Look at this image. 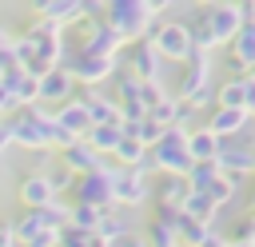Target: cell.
<instances>
[{
  "instance_id": "52a82bcc",
  "label": "cell",
  "mask_w": 255,
  "mask_h": 247,
  "mask_svg": "<svg viewBox=\"0 0 255 247\" xmlns=\"http://www.w3.org/2000/svg\"><path fill=\"white\" fill-rule=\"evenodd\" d=\"M72 199H76V203H92V207H116L108 163H104V167H92V171H80L76 183H72Z\"/></svg>"
},
{
  "instance_id": "e0dca14e",
  "label": "cell",
  "mask_w": 255,
  "mask_h": 247,
  "mask_svg": "<svg viewBox=\"0 0 255 247\" xmlns=\"http://www.w3.org/2000/svg\"><path fill=\"white\" fill-rule=\"evenodd\" d=\"M60 159L80 175V171H92V167H104V155L88 143V139H68L64 147H60Z\"/></svg>"
},
{
  "instance_id": "484cf974",
  "label": "cell",
  "mask_w": 255,
  "mask_h": 247,
  "mask_svg": "<svg viewBox=\"0 0 255 247\" xmlns=\"http://www.w3.org/2000/svg\"><path fill=\"white\" fill-rule=\"evenodd\" d=\"M183 211H187L191 219H203V223H215V215H219V207L211 203V195H207V191H187Z\"/></svg>"
},
{
  "instance_id": "ab89813d",
  "label": "cell",
  "mask_w": 255,
  "mask_h": 247,
  "mask_svg": "<svg viewBox=\"0 0 255 247\" xmlns=\"http://www.w3.org/2000/svg\"><path fill=\"white\" fill-rule=\"evenodd\" d=\"M167 4H175V0H147V8H151V12H159V8H167Z\"/></svg>"
},
{
  "instance_id": "5b68a950",
  "label": "cell",
  "mask_w": 255,
  "mask_h": 247,
  "mask_svg": "<svg viewBox=\"0 0 255 247\" xmlns=\"http://www.w3.org/2000/svg\"><path fill=\"white\" fill-rule=\"evenodd\" d=\"M60 64L72 72V80L76 84H84V88H96V84H104L112 72H116V56H96V52H84V48H68L64 56H60Z\"/></svg>"
},
{
  "instance_id": "d6986e66",
  "label": "cell",
  "mask_w": 255,
  "mask_h": 247,
  "mask_svg": "<svg viewBox=\"0 0 255 247\" xmlns=\"http://www.w3.org/2000/svg\"><path fill=\"white\" fill-rule=\"evenodd\" d=\"M80 100H84L92 124H124V108H120V100H108V96H100L96 88H88Z\"/></svg>"
},
{
  "instance_id": "f546056e",
  "label": "cell",
  "mask_w": 255,
  "mask_h": 247,
  "mask_svg": "<svg viewBox=\"0 0 255 247\" xmlns=\"http://www.w3.org/2000/svg\"><path fill=\"white\" fill-rule=\"evenodd\" d=\"M100 211H104V207H92V203H76V199H72V207H68V223L80 227V231H96Z\"/></svg>"
},
{
  "instance_id": "603a6c76",
  "label": "cell",
  "mask_w": 255,
  "mask_h": 247,
  "mask_svg": "<svg viewBox=\"0 0 255 247\" xmlns=\"http://www.w3.org/2000/svg\"><path fill=\"white\" fill-rule=\"evenodd\" d=\"M175 231H179V243H183V247H203V243L211 239V223H203V219H191L187 211H179V223H175Z\"/></svg>"
},
{
  "instance_id": "b9f144b4",
  "label": "cell",
  "mask_w": 255,
  "mask_h": 247,
  "mask_svg": "<svg viewBox=\"0 0 255 247\" xmlns=\"http://www.w3.org/2000/svg\"><path fill=\"white\" fill-rule=\"evenodd\" d=\"M227 247H251V243H231V239H227Z\"/></svg>"
},
{
  "instance_id": "8d00e7d4",
  "label": "cell",
  "mask_w": 255,
  "mask_h": 247,
  "mask_svg": "<svg viewBox=\"0 0 255 247\" xmlns=\"http://www.w3.org/2000/svg\"><path fill=\"white\" fill-rule=\"evenodd\" d=\"M12 108H16V104H12V96L0 88V116H4V112H12Z\"/></svg>"
},
{
  "instance_id": "7bdbcfd3",
  "label": "cell",
  "mask_w": 255,
  "mask_h": 247,
  "mask_svg": "<svg viewBox=\"0 0 255 247\" xmlns=\"http://www.w3.org/2000/svg\"><path fill=\"white\" fill-rule=\"evenodd\" d=\"M195 4H203V8H207V4H219V0H195Z\"/></svg>"
},
{
  "instance_id": "f35d334b",
  "label": "cell",
  "mask_w": 255,
  "mask_h": 247,
  "mask_svg": "<svg viewBox=\"0 0 255 247\" xmlns=\"http://www.w3.org/2000/svg\"><path fill=\"white\" fill-rule=\"evenodd\" d=\"M88 247H112V239H104V235H96V231H92V239H88Z\"/></svg>"
},
{
  "instance_id": "836d02e7",
  "label": "cell",
  "mask_w": 255,
  "mask_h": 247,
  "mask_svg": "<svg viewBox=\"0 0 255 247\" xmlns=\"http://www.w3.org/2000/svg\"><path fill=\"white\" fill-rule=\"evenodd\" d=\"M88 239H92V231H80L72 223L60 227V247H88Z\"/></svg>"
},
{
  "instance_id": "60d3db41",
  "label": "cell",
  "mask_w": 255,
  "mask_h": 247,
  "mask_svg": "<svg viewBox=\"0 0 255 247\" xmlns=\"http://www.w3.org/2000/svg\"><path fill=\"white\" fill-rule=\"evenodd\" d=\"M239 8H243V16H255V0H239Z\"/></svg>"
},
{
  "instance_id": "44dd1931",
  "label": "cell",
  "mask_w": 255,
  "mask_h": 247,
  "mask_svg": "<svg viewBox=\"0 0 255 247\" xmlns=\"http://www.w3.org/2000/svg\"><path fill=\"white\" fill-rule=\"evenodd\" d=\"M187 151H191V163L195 159H215L219 151V135L203 124V127H187Z\"/></svg>"
},
{
  "instance_id": "d6a6232c",
  "label": "cell",
  "mask_w": 255,
  "mask_h": 247,
  "mask_svg": "<svg viewBox=\"0 0 255 247\" xmlns=\"http://www.w3.org/2000/svg\"><path fill=\"white\" fill-rule=\"evenodd\" d=\"M227 239H231V243H251V247H255V219H251V215H243V219L227 231Z\"/></svg>"
},
{
  "instance_id": "4dcf8cb0",
  "label": "cell",
  "mask_w": 255,
  "mask_h": 247,
  "mask_svg": "<svg viewBox=\"0 0 255 247\" xmlns=\"http://www.w3.org/2000/svg\"><path fill=\"white\" fill-rule=\"evenodd\" d=\"M48 16H52V20H60V24H76V20L84 16V4H80V0H52Z\"/></svg>"
},
{
  "instance_id": "f1b7e54d",
  "label": "cell",
  "mask_w": 255,
  "mask_h": 247,
  "mask_svg": "<svg viewBox=\"0 0 255 247\" xmlns=\"http://www.w3.org/2000/svg\"><path fill=\"white\" fill-rule=\"evenodd\" d=\"M215 175H219V163H215V159H195V163L187 167V183H191V191H207Z\"/></svg>"
},
{
  "instance_id": "83f0119b",
  "label": "cell",
  "mask_w": 255,
  "mask_h": 247,
  "mask_svg": "<svg viewBox=\"0 0 255 247\" xmlns=\"http://www.w3.org/2000/svg\"><path fill=\"white\" fill-rule=\"evenodd\" d=\"M124 131H128V135H135L139 143H147V147H151V143L159 139L163 124H155L151 116H139V120H124Z\"/></svg>"
},
{
  "instance_id": "5bb4252c",
  "label": "cell",
  "mask_w": 255,
  "mask_h": 247,
  "mask_svg": "<svg viewBox=\"0 0 255 247\" xmlns=\"http://www.w3.org/2000/svg\"><path fill=\"white\" fill-rule=\"evenodd\" d=\"M16 199H20L24 207H44V203L56 199V187H52V179H48L44 171H32V175H24V179L16 183Z\"/></svg>"
},
{
  "instance_id": "4316f807",
  "label": "cell",
  "mask_w": 255,
  "mask_h": 247,
  "mask_svg": "<svg viewBox=\"0 0 255 247\" xmlns=\"http://www.w3.org/2000/svg\"><path fill=\"white\" fill-rule=\"evenodd\" d=\"M128 231V215H124V207H104L100 211V223H96V235H104V239H120Z\"/></svg>"
},
{
  "instance_id": "ac0fdd59",
  "label": "cell",
  "mask_w": 255,
  "mask_h": 247,
  "mask_svg": "<svg viewBox=\"0 0 255 247\" xmlns=\"http://www.w3.org/2000/svg\"><path fill=\"white\" fill-rule=\"evenodd\" d=\"M231 64L239 72H251V64H255V16H247L243 28L231 36Z\"/></svg>"
},
{
  "instance_id": "7402d4cb",
  "label": "cell",
  "mask_w": 255,
  "mask_h": 247,
  "mask_svg": "<svg viewBox=\"0 0 255 247\" xmlns=\"http://www.w3.org/2000/svg\"><path fill=\"white\" fill-rule=\"evenodd\" d=\"M120 135H124V124H92L84 139H88L100 155H112V151H116V143H120Z\"/></svg>"
},
{
  "instance_id": "9c48e42d",
  "label": "cell",
  "mask_w": 255,
  "mask_h": 247,
  "mask_svg": "<svg viewBox=\"0 0 255 247\" xmlns=\"http://www.w3.org/2000/svg\"><path fill=\"white\" fill-rule=\"evenodd\" d=\"M243 8L239 0H219V4H207V24L215 32V44H231V36L243 28Z\"/></svg>"
},
{
  "instance_id": "2e32d148",
  "label": "cell",
  "mask_w": 255,
  "mask_h": 247,
  "mask_svg": "<svg viewBox=\"0 0 255 247\" xmlns=\"http://www.w3.org/2000/svg\"><path fill=\"white\" fill-rule=\"evenodd\" d=\"M247 120H251L247 108H223V104H215V108L207 112V127H211L215 135H239V131L247 127Z\"/></svg>"
},
{
  "instance_id": "7a4b0ae2",
  "label": "cell",
  "mask_w": 255,
  "mask_h": 247,
  "mask_svg": "<svg viewBox=\"0 0 255 247\" xmlns=\"http://www.w3.org/2000/svg\"><path fill=\"white\" fill-rule=\"evenodd\" d=\"M191 167V151H187V127L171 124L159 131V139L151 143L147 151V175L151 171H175V175H187Z\"/></svg>"
},
{
  "instance_id": "74e56055",
  "label": "cell",
  "mask_w": 255,
  "mask_h": 247,
  "mask_svg": "<svg viewBox=\"0 0 255 247\" xmlns=\"http://www.w3.org/2000/svg\"><path fill=\"white\" fill-rule=\"evenodd\" d=\"M28 4H32L40 16H48V8H52V0H28Z\"/></svg>"
},
{
  "instance_id": "4fadbf2b",
  "label": "cell",
  "mask_w": 255,
  "mask_h": 247,
  "mask_svg": "<svg viewBox=\"0 0 255 247\" xmlns=\"http://www.w3.org/2000/svg\"><path fill=\"white\" fill-rule=\"evenodd\" d=\"M203 84H211V56L207 52H191L187 60H183V76H179V96H191V92H199Z\"/></svg>"
},
{
  "instance_id": "3957f363",
  "label": "cell",
  "mask_w": 255,
  "mask_h": 247,
  "mask_svg": "<svg viewBox=\"0 0 255 247\" xmlns=\"http://www.w3.org/2000/svg\"><path fill=\"white\" fill-rule=\"evenodd\" d=\"M151 16H155V12L147 8V0H104V20H108L124 40L147 36Z\"/></svg>"
},
{
  "instance_id": "1f68e13d",
  "label": "cell",
  "mask_w": 255,
  "mask_h": 247,
  "mask_svg": "<svg viewBox=\"0 0 255 247\" xmlns=\"http://www.w3.org/2000/svg\"><path fill=\"white\" fill-rule=\"evenodd\" d=\"M48 179H52V187H56V195H68L72 191V183H76V171L60 159V163H52V171H44Z\"/></svg>"
},
{
  "instance_id": "e575fe53",
  "label": "cell",
  "mask_w": 255,
  "mask_h": 247,
  "mask_svg": "<svg viewBox=\"0 0 255 247\" xmlns=\"http://www.w3.org/2000/svg\"><path fill=\"white\" fill-rule=\"evenodd\" d=\"M112 247H151L147 235H135V231H124L120 239H112Z\"/></svg>"
},
{
  "instance_id": "ba28073f",
  "label": "cell",
  "mask_w": 255,
  "mask_h": 247,
  "mask_svg": "<svg viewBox=\"0 0 255 247\" xmlns=\"http://www.w3.org/2000/svg\"><path fill=\"white\" fill-rule=\"evenodd\" d=\"M215 163H219V171H227V175H235V179H247V175L255 171V147H247L239 135H219Z\"/></svg>"
},
{
  "instance_id": "d590c367",
  "label": "cell",
  "mask_w": 255,
  "mask_h": 247,
  "mask_svg": "<svg viewBox=\"0 0 255 247\" xmlns=\"http://www.w3.org/2000/svg\"><path fill=\"white\" fill-rule=\"evenodd\" d=\"M0 247H20V243H16V231H12V223H0Z\"/></svg>"
},
{
  "instance_id": "cb8c5ba5",
  "label": "cell",
  "mask_w": 255,
  "mask_h": 247,
  "mask_svg": "<svg viewBox=\"0 0 255 247\" xmlns=\"http://www.w3.org/2000/svg\"><path fill=\"white\" fill-rule=\"evenodd\" d=\"M215 104H223V108H247V76H231V80L215 84Z\"/></svg>"
},
{
  "instance_id": "9a60e30c",
  "label": "cell",
  "mask_w": 255,
  "mask_h": 247,
  "mask_svg": "<svg viewBox=\"0 0 255 247\" xmlns=\"http://www.w3.org/2000/svg\"><path fill=\"white\" fill-rule=\"evenodd\" d=\"M155 175H159V179L151 183V199H155V203L183 207V199H187V191H191L187 175H175V171H155Z\"/></svg>"
},
{
  "instance_id": "8992f818",
  "label": "cell",
  "mask_w": 255,
  "mask_h": 247,
  "mask_svg": "<svg viewBox=\"0 0 255 247\" xmlns=\"http://www.w3.org/2000/svg\"><path fill=\"white\" fill-rule=\"evenodd\" d=\"M147 40L155 44V52L163 56V60H175V64H183L195 48H191V32H187V24L183 20H167V24H151L147 28Z\"/></svg>"
},
{
  "instance_id": "7c38bea8",
  "label": "cell",
  "mask_w": 255,
  "mask_h": 247,
  "mask_svg": "<svg viewBox=\"0 0 255 247\" xmlns=\"http://www.w3.org/2000/svg\"><path fill=\"white\" fill-rule=\"evenodd\" d=\"M52 116H56L60 131H64V135H72V139H84V135H88V127H92V116H88L84 100H64Z\"/></svg>"
},
{
  "instance_id": "8fae6325",
  "label": "cell",
  "mask_w": 255,
  "mask_h": 247,
  "mask_svg": "<svg viewBox=\"0 0 255 247\" xmlns=\"http://www.w3.org/2000/svg\"><path fill=\"white\" fill-rule=\"evenodd\" d=\"M159 52H155V44L147 40V36H139V40H131V48H128V72L131 76H139V80H159Z\"/></svg>"
},
{
  "instance_id": "277c9868",
  "label": "cell",
  "mask_w": 255,
  "mask_h": 247,
  "mask_svg": "<svg viewBox=\"0 0 255 247\" xmlns=\"http://www.w3.org/2000/svg\"><path fill=\"white\" fill-rule=\"evenodd\" d=\"M108 175H112V199H116V207H139V203L151 199V175L143 167L112 163Z\"/></svg>"
},
{
  "instance_id": "ffe728a7",
  "label": "cell",
  "mask_w": 255,
  "mask_h": 247,
  "mask_svg": "<svg viewBox=\"0 0 255 247\" xmlns=\"http://www.w3.org/2000/svg\"><path fill=\"white\" fill-rule=\"evenodd\" d=\"M147 151H151L147 143H139L135 135H128V131H124V135H120V143H116V151H112V159H116V163H124V167H143V171H147Z\"/></svg>"
},
{
  "instance_id": "d4e9b609",
  "label": "cell",
  "mask_w": 255,
  "mask_h": 247,
  "mask_svg": "<svg viewBox=\"0 0 255 247\" xmlns=\"http://www.w3.org/2000/svg\"><path fill=\"white\" fill-rule=\"evenodd\" d=\"M143 235H147V243L151 247H183L179 243V231H175V223H163V219H147V227H143Z\"/></svg>"
},
{
  "instance_id": "ee69618b",
  "label": "cell",
  "mask_w": 255,
  "mask_h": 247,
  "mask_svg": "<svg viewBox=\"0 0 255 247\" xmlns=\"http://www.w3.org/2000/svg\"><path fill=\"white\" fill-rule=\"evenodd\" d=\"M251 112H255V108H251Z\"/></svg>"
},
{
  "instance_id": "6da1fadb",
  "label": "cell",
  "mask_w": 255,
  "mask_h": 247,
  "mask_svg": "<svg viewBox=\"0 0 255 247\" xmlns=\"http://www.w3.org/2000/svg\"><path fill=\"white\" fill-rule=\"evenodd\" d=\"M12 143H20V147H28V151H60L72 135H64L60 131V124H56V116L36 100V104H24L12 120Z\"/></svg>"
},
{
  "instance_id": "30bf717a",
  "label": "cell",
  "mask_w": 255,
  "mask_h": 247,
  "mask_svg": "<svg viewBox=\"0 0 255 247\" xmlns=\"http://www.w3.org/2000/svg\"><path fill=\"white\" fill-rule=\"evenodd\" d=\"M80 84L72 80V72L64 68V64H56V68H48V72H40V104H64V100H72V92H76Z\"/></svg>"
}]
</instances>
